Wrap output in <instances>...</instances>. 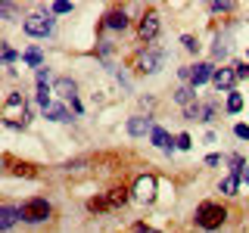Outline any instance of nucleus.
I'll list each match as a JSON object with an SVG mask.
<instances>
[{
	"label": "nucleus",
	"instance_id": "14",
	"mask_svg": "<svg viewBox=\"0 0 249 233\" xmlns=\"http://www.w3.org/2000/svg\"><path fill=\"white\" fill-rule=\"evenodd\" d=\"M150 140H153L156 146H162V150H165V152H171V150H175V143H171V140H168V134H165V131H162V128H153V131H150Z\"/></svg>",
	"mask_w": 249,
	"mask_h": 233
},
{
	"label": "nucleus",
	"instance_id": "27",
	"mask_svg": "<svg viewBox=\"0 0 249 233\" xmlns=\"http://www.w3.org/2000/svg\"><path fill=\"white\" fill-rule=\"evenodd\" d=\"M233 134H237L240 140H249V124H237V128H233Z\"/></svg>",
	"mask_w": 249,
	"mask_h": 233
},
{
	"label": "nucleus",
	"instance_id": "6",
	"mask_svg": "<svg viewBox=\"0 0 249 233\" xmlns=\"http://www.w3.org/2000/svg\"><path fill=\"white\" fill-rule=\"evenodd\" d=\"M131 196H134L137 202H153V199H156V177H153V174H140L137 181H134Z\"/></svg>",
	"mask_w": 249,
	"mask_h": 233
},
{
	"label": "nucleus",
	"instance_id": "22",
	"mask_svg": "<svg viewBox=\"0 0 249 233\" xmlns=\"http://www.w3.org/2000/svg\"><path fill=\"white\" fill-rule=\"evenodd\" d=\"M181 44H184V50H187V53H196V47H199L193 34H184V37H181Z\"/></svg>",
	"mask_w": 249,
	"mask_h": 233
},
{
	"label": "nucleus",
	"instance_id": "17",
	"mask_svg": "<svg viewBox=\"0 0 249 233\" xmlns=\"http://www.w3.org/2000/svg\"><path fill=\"white\" fill-rule=\"evenodd\" d=\"M47 118L50 121H72V112H69L66 106H50L47 109Z\"/></svg>",
	"mask_w": 249,
	"mask_h": 233
},
{
	"label": "nucleus",
	"instance_id": "21",
	"mask_svg": "<svg viewBox=\"0 0 249 233\" xmlns=\"http://www.w3.org/2000/svg\"><path fill=\"white\" fill-rule=\"evenodd\" d=\"M233 3H228V0H212V3H209V10L212 13H228Z\"/></svg>",
	"mask_w": 249,
	"mask_h": 233
},
{
	"label": "nucleus",
	"instance_id": "16",
	"mask_svg": "<svg viewBox=\"0 0 249 233\" xmlns=\"http://www.w3.org/2000/svg\"><path fill=\"white\" fill-rule=\"evenodd\" d=\"M240 181H243L240 174H228V177L221 181V193H228V196H237V190H240Z\"/></svg>",
	"mask_w": 249,
	"mask_h": 233
},
{
	"label": "nucleus",
	"instance_id": "3",
	"mask_svg": "<svg viewBox=\"0 0 249 233\" xmlns=\"http://www.w3.org/2000/svg\"><path fill=\"white\" fill-rule=\"evenodd\" d=\"M22 212V221H28V224H41V221H47V217H50V202L47 199H28L25 205L19 208Z\"/></svg>",
	"mask_w": 249,
	"mask_h": 233
},
{
	"label": "nucleus",
	"instance_id": "26",
	"mask_svg": "<svg viewBox=\"0 0 249 233\" xmlns=\"http://www.w3.org/2000/svg\"><path fill=\"white\" fill-rule=\"evenodd\" d=\"M53 13H72V3H69V0H56V3H53Z\"/></svg>",
	"mask_w": 249,
	"mask_h": 233
},
{
	"label": "nucleus",
	"instance_id": "31",
	"mask_svg": "<svg viewBox=\"0 0 249 233\" xmlns=\"http://www.w3.org/2000/svg\"><path fill=\"white\" fill-rule=\"evenodd\" d=\"M233 68H237V75H240V78L249 75V62H240V66H233Z\"/></svg>",
	"mask_w": 249,
	"mask_h": 233
},
{
	"label": "nucleus",
	"instance_id": "9",
	"mask_svg": "<svg viewBox=\"0 0 249 233\" xmlns=\"http://www.w3.org/2000/svg\"><path fill=\"white\" fill-rule=\"evenodd\" d=\"M237 78H240V75H237V68H218L212 84H215L218 90H231L233 84H237Z\"/></svg>",
	"mask_w": 249,
	"mask_h": 233
},
{
	"label": "nucleus",
	"instance_id": "5",
	"mask_svg": "<svg viewBox=\"0 0 249 233\" xmlns=\"http://www.w3.org/2000/svg\"><path fill=\"white\" fill-rule=\"evenodd\" d=\"M162 62H165V53L162 50H143V53H137V72L153 75L162 68Z\"/></svg>",
	"mask_w": 249,
	"mask_h": 233
},
{
	"label": "nucleus",
	"instance_id": "28",
	"mask_svg": "<svg viewBox=\"0 0 249 233\" xmlns=\"http://www.w3.org/2000/svg\"><path fill=\"white\" fill-rule=\"evenodd\" d=\"M199 109H202V106H196V103H193V106H187V118L199 121Z\"/></svg>",
	"mask_w": 249,
	"mask_h": 233
},
{
	"label": "nucleus",
	"instance_id": "1",
	"mask_svg": "<svg viewBox=\"0 0 249 233\" xmlns=\"http://www.w3.org/2000/svg\"><path fill=\"white\" fill-rule=\"evenodd\" d=\"M224 221H228V212L221 205H215V202H202L196 208V224L202 230H218Z\"/></svg>",
	"mask_w": 249,
	"mask_h": 233
},
{
	"label": "nucleus",
	"instance_id": "23",
	"mask_svg": "<svg viewBox=\"0 0 249 233\" xmlns=\"http://www.w3.org/2000/svg\"><path fill=\"white\" fill-rule=\"evenodd\" d=\"M175 146H178V150H190V146H193L190 134H178V137H175Z\"/></svg>",
	"mask_w": 249,
	"mask_h": 233
},
{
	"label": "nucleus",
	"instance_id": "25",
	"mask_svg": "<svg viewBox=\"0 0 249 233\" xmlns=\"http://www.w3.org/2000/svg\"><path fill=\"white\" fill-rule=\"evenodd\" d=\"M212 115H215V106H212V103L199 109V121H212Z\"/></svg>",
	"mask_w": 249,
	"mask_h": 233
},
{
	"label": "nucleus",
	"instance_id": "4",
	"mask_svg": "<svg viewBox=\"0 0 249 233\" xmlns=\"http://www.w3.org/2000/svg\"><path fill=\"white\" fill-rule=\"evenodd\" d=\"M22 28H25V34H31V37H47L53 31V19L44 16V13H31V16H25Z\"/></svg>",
	"mask_w": 249,
	"mask_h": 233
},
{
	"label": "nucleus",
	"instance_id": "20",
	"mask_svg": "<svg viewBox=\"0 0 249 233\" xmlns=\"http://www.w3.org/2000/svg\"><path fill=\"white\" fill-rule=\"evenodd\" d=\"M50 93H53V90H47V87H37V103L44 106V112L53 106V103H50Z\"/></svg>",
	"mask_w": 249,
	"mask_h": 233
},
{
	"label": "nucleus",
	"instance_id": "30",
	"mask_svg": "<svg viewBox=\"0 0 249 233\" xmlns=\"http://www.w3.org/2000/svg\"><path fill=\"white\" fill-rule=\"evenodd\" d=\"M134 233H159V230H153V227H146V224H134Z\"/></svg>",
	"mask_w": 249,
	"mask_h": 233
},
{
	"label": "nucleus",
	"instance_id": "18",
	"mask_svg": "<svg viewBox=\"0 0 249 233\" xmlns=\"http://www.w3.org/2000/svg\"><path fill=\"white\" fill-rule=\"evenodd\" d=\"M240 109H243V97H240V93H231L228 97V112H240Z\"/></svg>",
	"mask_w": 249,
	"mask_h": 233
},
{
	"label": "nucleus",
	"instance_id": "7",
	"mask_svg": "<svg viewBox=\"0 0 249 233\" xmlns=\"http://www.w3.org/2000/svg\"><path fill=\"white\" fill-rule=\"evenodd\" d=\"M140 37H143V41H153L156 34H159V13H143V19H140Z\"/></svg>",
	"mask_w": 249,
	"mask_h": 233
},
{
	"label": "nucleus",
	"instance_id": "8",
	"mask_svg": "<svg viewBox=\"0 0 249 233\" xmlns=\"http://www.w3.org/2000/svg\"><path fill=\"white\" fill-rule=\"evenodd\" d=\"M215 72H218V68L212 66V62H199V66H193L190 84H193V87H199V84H206V81H215Z\"/></svg>",
	"mask_w": 249,
	"mask_h": 233
},
{
	"label": "nucleus",
	"instance_id": "32",
	"mask_svg": "<svg viewBox=\"0 0 249 233\" xmlns=\"http://www.w3.org/2000/svg\"><path fill=\"white\" fill-rule=\"evenodd\" d=\"M206 165H221V155H215V152H212V155L206 159Z\"/></svg>",
	"mask_w": 249,
	"mask_h": 233
},
{
	"label": "nucleus",
	"instance_id": "24",
	"mask_svg": "<svg viewBox=\"0 0 249 233\" xmlns=\"http://www.w3.org/2000/svg\"><path fill=\"white\" fill-rule=\"evenodd\" d=\"M50 68H37V87H47V84H50Z\"/></svg>",
	"mask_w": 249,
	"mask_h": 233
},
{
	"label": "nucleus",
	"instance_id": "11",
	"mask_svg": "<svg viewBox=\"0 0 249 233\" xmlns=\"http://www.w3.org/2000/svg\"><path fill=\"white\" fill-rule=\"evenodd\" d=\"M53 93H59V97H66V100H75L78 87H75V81H69V78H56V81H53Z\"/></svg>",
	"mask_w": 249,
	"mask_h": 233
},
{
	"label": "nucleus",
	"instance_id": "2",
	"mask_svg": "<svg viewBox=\"0 0 249 233\" xmlns=\"http://www.w3.org/2000/svg\"><path fill=\"white\" fill-rule=\"evenodd\" d=\"M131 199V190H124V186H112V190L106 193L103 199H90L88 208L90 212H106V208H122L124 202Z\"/></svg>",
	"mask_w": 249,
	"mask_h": 233
},
{
	"label": "nucleus",
	"instance_id": "29",
	"mask_svg": "<svg viewBox=\"0 0 249 233\" xmlns=\"http://www.w3.org/2000/svg\"><path fill=\"white\" fill-rule=\"evenodd\" d=\"M16 59V50L13 47H3V62H13Z\"/></svg>",
	"mask_w": 249,
	"mask_h": 233
},
{
	"label": "nucleus",
	"instance_id": "15",
	"mask_svg": "<svg viewBox=\"0 0 249 233\" xmlns=\"http://www.w3.org/2000/svg\"><path fill=\"white\" fill-rule=\"evenodd\" d=\"M193 93H196V87H193V84H181V87L175 90V100L181 106H193Z\"/></svg>",
	"mask_w": 249,
	"mask_h": 233
},
{
	"label": "nucleus",
	"instance_id": "33",
	"mask_svg": "<svg viewBox=\"0 0 249 233\" xmlns=\"http://www.w3.org/2000/svg\"><path fill=\"white\" fill-rule=\"evenodd\" d=\"M243 181H246V183H249V165H246V171H243Z\"/></svg>",
	"mask_w": 249,
	"mask_h": 233
},
{
	"label": "nucleus",
	"instance_id": "19",
	"mask_svg": "<svg viewBox=\"0 0 249 233\" xmlns=\"http://www.w3.org/2000/svg\"><path fill=\"white\" fill-rule=\"evenodd\" d=\"M25 62H28L31 68H44V66H41V50H28V53H25Z\"/></svg>",
	"mask_w": 249,
	"mask_h": 233
},
{
	"label": "nucleus",
	"instance_id": "13",
	"mask_svg": "<svg viewBox=\"0 0 249 233\" xmlns=\"http://www.w3.org/2000/svg\"><path fill=\"white\" fill-rule=\"evenodd\" d=\"M19 217H22V212H19V208H13V205H3V208H0V227H3V230H10L13 224L19 221Z\"/></svg>",
	"mask_w": 249,
	"mask_h": 233
},
{
	"label": "nucleus",
	"instance_id": "10",
	"mask_svg": "<svg viewBox=\"0 0 249 233\" xmlns=\"http://www.w3.org/2000/svg\"><path fill=\"white\" fill-rule=\"evenodd\" d=\"M146 131H153V121L143 118V115H137V118L128 121V134H131V137H143Z\"/></svg>",
	"mask_w": 249,
	"mask_h": 233
},
{
	"label": "nucleus",
	"instance_id": "12",
	"mask_svg": "<svg viewBox=\"0 0 249 233\" xmlns=\"http://www.w3.org/2000/svg\"><path fill=\"white\" fill-rule=\"evenodd\" d=\"M106 28H112V31L128 28V13H124V10H112V13H106Z\"/></svg>",
	"mask_w": 249,
	"mask_h": 233
}]
</instances>
